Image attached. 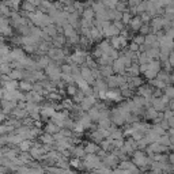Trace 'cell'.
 Masks as SVG:
<instances>
[{
	"mask_svg": "<svg viewBox=\"0 0 174 174\" xmlns=\"http://www.w3.org/2000/svg\"><path fill=\"white\" fill-rule=\"evenodd\" d=\"M139 30H140V33H142V34H148L150 26H148V25H142V27L139 29Z\"/></svg>",
	"mask_w": 174,
	"mask_h": 174,
	"instance_id": "c3c4849f",
	"label": "cell"
},
{
	"mask_svg": "<svg viewBox=\"0 0 174 174\" xmlns=\"http://www.w3.org/2000/svg\"><path fill=\"white\" fill-rule=\"evenodd\" d=\"M63 72L64 74H71V65H63Z\"/></svg>",
	"mask_w": 174,
	"mask_h": 174,
	"instance_id": "11a10c76",
	"label": "cell"
},
{
	"mask_svg": "<svg viewBox=\"0 0 174 174\" xmlns=\"http://www.w3.org/2000/svg\"><path fill=\"white\" fill-rule=\"evenodd\" d=\"M3 98L4 101H11V102H15L18 100H25V95L19 92L18 90H11V91H4L3 92Z\"/></svg>",
	"mask_w": 174,
	"mask_h": 174,
	"instance_id": "6da1fadb",
	"label": "cell"
},
{
	"mask_svg": "<svg viewBox=\"0 0 174 174\" xmlns=\"http://www.w3.org/2000/svg\"><path fill=\"white\" fill-rule=\"evenodd\" d=\"M63 106H64L65 109H72V101L71 100L63 101Z\"/></svg>",
	"mask_w": 174,
	"mask_h": 174,
	"instance_id": "681fc988",
	"label": "cell"
},
{
	"mask_svg": "<svg viewBox=\"0 0 174 174\" xmlns=\"http://www.w3.org/2000/svg\"><path fill=\"white\" fill-rule=\"evenodd\" d=\"M128 71H129V72H131V75H132V78H135L136 75H137V74H139V72H140V71H139V65H131V67H129V68H128Z\"/></svg>",
	"mask_w": 174,
	"mask_h": 174,
	"instance_id": "8d00e7d4",
	"label": "cell"
},
{
	"mask_svg": "<svg viewBox=\"0 0 174 174\" xmlns=\"http://www.w3.org/2000/svg\"><path fill=\"white\" fill-rule=\"evenodd\" d=\"M147 117H148V118H156V117H158L156 110H154L153 107H150V109L147 110Z\"/></svg>",
	"mask_w": 174,
	"mask_h": 174,
	"instance_id": "f35d334b",
	"label": "cell"
},
{
	"mask_svg": "<svg viewBox=\"0 0 174 174\" xmlns=\"http://www.w3.org/2000/svg\"><path fill=\"white\" fill-rule=\"evenodd\" d=\"M95 91L97 92H101V91H107V84L105 82H102V80H98V82L95 83Z\"/></svg>",
	"mask_w": 174,
	"mask_h": 174,
	"instance_id": "cb8c5ba5",
	"label": "cell"
},
{
	"mask_svg": "<svg viewBox=\"0 0 174 174\" xmlns=\"http://www.w3.org/2000/svg\"><path fill=\"white\" fill-rule=\"evenodd\" d=\"M131 19H132V16H131V14H129L128 11H125L124 14H121V21L124 22V23H129Z\"/></svg>",
	"mask_w": 174,
	"mask_h": 174,
	"instance_id": "e575fe53",
	"label": "cell"
},
{
	"mask_svg": "<svg viewBox=\"0 0 174 174\" xmlns=\"http://www.w3.org/2000/svg\"><path fill=\"white\" fill-rule=\"evenodd\" d=\"M19 87H21L22 91H30V90H33V84L30 82H21Z\"/></svg>",
	"mask_w": 174,
	"mask_h": 174,
	"instance_id": "f546056e",
	"label": "cell"
},
{
	"mask_svg": "<svg viewBox=\"0 0 174 174\" xmlns=\"http://www.w3.org/2000/svg\"><path fill=\"white\" fill-rule=\"evenodd\" d=\"M101 162H100V158L95 155H86L84 156V166L87 169H98L101 167Z\"/></svg>",
	"mask_w": 174,
	"mask_h": 174,
	"instance_id": "7a4b0ae2",
	"label": "cell"
},
{
	"mask_svg": "<svg viewBox=\"0 0 174 174\" xmlns=\"http://www.w3.org/2000/svg\"><path fill=\"white\" fill-rule=\"evenodd\" d=\"M1 97H3V91H1V90H0V98H1Z\"/></svg>",
	"mask_w": 174,
	"mask_h": 174,
	"instance_id": "94428289",
	"label": "cell"
},
{
	"mask_svg": "<svg viewBox=\"0 0 174 174\" xmlns=\"http://www.w3.org/2000/svg\"><path fill=\"white\" fill-rule=\"evenodd\" d=\"M78 122L83 127V129H87L90 125H91V118H90L89 116H82V117L78 120Z\"/></svg>",
	"mask_w": 174,
	"mask_h": 174,
	"instance_id": "ac0fdd59",
	"label": "cell"
},
{
	"mask_svg": "<svg viewBox=\"0 0 174 174\" xmlns=\"http://www.w3.org/2000/svg\"><path fill=\"white\" fill-rule=\"evenodd\" d=\"M15 107V102H11V101H3V109L4 112H11V110Z\"/></svg>",
	"mask_w": 174,
	"mask_h": 174,
	"instance_id": "4316f807",
	"label": "cell"
},
{
	"mask_svg": "<svg viewBox=\"0 0 174 174\" xmlns=\"http://www.w3.org/2000/svg\"><path fill=\"white\" fill-rule=\"evenodd\" d=\"M102 4H103V7L107 6V7H110V8H114L117 6V1H106V3H102Z\"/></svg>",
	"mask_w": 174,
	"mask_h": 174,
	"instance_id": "816d5d0a",
	"label": "cell"
},
{
	"mask_svg": "<svg viewBox=\"0 0 174 174\" xmlns=\"http://www.w3.org/2000/svg\"><path fill=\"white\" fill-rule=\"evenodd\" d=\"M46 69V74L50 76V79L52 80H54V82H57L59 79L61 78V74H60V69L56 67V65H53V64H49L48 67L45 68Z\"/></svg>",
	"mask_w": 174,
	"mask_h": 174,
	"instance_id": "277c9868",
	"label": "cell"
},
{
	"mask_svg": "<svg viewBox=\"0 0 174 174\" xmlns=\"http://www.w3.org/2000/svg\"><path fill=\"white\" fill-rule=\"evenodd\" d=\"M79 74H80V78H82L87 84H90V83L94 82V75H92V71L90 69L89 67H83Z\"/></svg>",
	"mask_w": 174,
	"mask_h": 174,
	"instance_id": "ba28073f",
	"label": "cell"
},
{
	"mask_svg": "<svg viewBox=\"0 0 174 174\" xmlns=\"http://www.w3.org/2000/svg\"><path fill=\"white\" fill-rule=\"evenodd\" d=\"M46 150L48 148H39L38 146L34 147V148L32 150V156L33 158H37V159H39V158H44V155H45Z\"/></svg>",
	"mask_w": 174,
	"mask_h": 174,
	"instance_id": "4fadbf2b",
	"label": "cell"
},
{
	"mask_svg": "<svg viewBox=\"0 0 174 174\" xmlns=\"http://www.w3.org/2000/svg\"><path fill=\"white\" fill-rule=\"evenodd\" d=\"M67 92L69 94V95H75V94L78 92V90H76V87H75L74 84H69L68 86V89H67Z\"/></svg>",
	"mask_w": 174,
	"mask_h": 174,
	"instance_id": "b9f144b4",
	"label": "cell"
},
{
	"mask_svg": "<svg viewBox=\"0 0 174 174\" xmlns=\"http://www.w3.org/2000/svg\"><path fill=\"white\" fill-rule=\"evenodd\" d=\"M95 102H97L95 97L94 95H87V97H84L83 101L80 102V106H82L83 110H90L92 105H95Z\"/></svg>",
	"mask_w": 174,
	"mask_h": 174,
	"instance_id": "9c48e42d",
	"label": "cell"
},
{
	"mask_svg": "<svg viewBox=\"0 0 174 174\" xmlns=\"http://www.w3.org/2000/svg\"><path fill=\"white\" fill-rule=\"evenodd\" d=\"M101 36H102V30H100V29H97V27L90 29V38L91 39H98V38H101Z\"/></svg>",
	"mask_w": 174,
	"mask_h": 174,
	"instance_id": "7402d4cb",
	"label": "cell"
},
{
	"mask_svg": "<svg viewBox=\"0 0 174 174\" xmlns=\"http://www.w3.org/2000/svg\"><path fill=\"white\" fill-rule=\"evenodd\" d=\"M125 65H127V63H125V59H124V56L122 57H117L116 60H114V63H113V69L114 72H122L124 71V68H125Z\"/></svg>",
	"mask_w": 174,
	"mask_h": 174,
	"instance_id": "8fae6325",
	"label": "cell"
},
{
	"mask_svg": "<svg viewBox=\"0 0 174 174\" xmlns=\"http://www.w3.org/2000/svg\"><path fill=\"white\" fill-rule=\"evenodd\" d=\"M155 160H162V162H163V160H165V156H163V155H156V156H155Z\"/></svg>",
	"mask_w": 174,
	"mask_h": 174,
	"instance_id": "680465c9",
	"label": "cell"
},
{
	"mask_svg": "<svg viewBox=\"0 0 174 174\" xmlns=\"http://www.w3.org/2000/svg\"><path fill=\"white\" fill-rule=\"evenodd\" d=\"M10 71V65L7 64V63H1L0 64V72H3V74H6V72Z\"/></svg>",
	"mask_w": 174,
	"mask_h": 174,
	"instance_id": "7bdbcfd3",
	"label": "cell"
},
{
	"mask_svg": "<svg viewBox=\"0 0 174 174\" xmlns=\"http://www.w3.org/2000/svg\"><path fill=\"white\" fill-rule=\"evenodd\" d=\"M41 114H42L44 117H53L54 114H56V110H54L53 106H44L42 110H41Z\"/></svg>",
	"mask_w": 174,
	"mask_h": 174,
	"instance_id": "5bb4252c",
	"label": "cell"
},
{
	"mask_svg": "<svg viewBox=\"0 0 174 174\" xmlns=\"http://www.w3.org/2000/svg\"><path fill=\"white\" fill-rule=\"evenodd\" d=\"M143 42H144V37L143 36H137V37H135V39H133V44H136V45H142Z\"/></svg>",
	"mask_w": 174,
	"mask_h": 174,
	"instance_id": "f6af8a7d",
	"label": "cell"
},
{
	"mask_svg": "<svg viewBox=\"0 0 174 174\" xmlns=\"http://www.w3.org/2000/svg\"><path fill=\"white\" fill-rule=\"evenodd\" d=\"M63 32H64V36L65 37H68V38H69V37L72 36V34H75V32H74V27H72L71 25H64L63 26Z\"/></svg>",
	"mask_w": 174,
	"mask_h": 174,
	"instance_id": "603a6c76",
	"label": "cell"
},
{
	"mask_svg": "<svg viewBox=\"0 0 174 174\" xmlns=\"http://www.w3.org/2000/svg\"><path fill=\"white\" fill-rule=\"evenodd\" d=\"M38 64H39V67L46 68L48 65L50 64V63H49V59H48V57H41V59H39V61H38Z\"/></svg>",
	"mask_w": 174,
	"mask_h": 174,
	"instance_id": "74e56055",
	"label": "cell"
},
{
	"mask_svg": "<svg viewBox=\"0 0 174 174\" xmlns=\"http://www.w3.org/2000/svg\"><path fill=\"white\" fill-rule=\"evenodd\" d=\"M59 127L57 125H54L53 122H50V124L46 125V132H48V135H52V133H57L59 132Z\"/></svg>",
	"mask_w": 174,
	"mask_h": 174,
	"instance_id": "d4e9b609",
	"label": "cell"
},
{
	"mask_svg": "<svg viewBox=\"0 0 174 174\" xmlns=\"http://www.w3.org/2000/svg\"><path fill=\"white\" fill-rule=\"evenodd\" d=\"M135 148H136V143L132 142V140H129V142H125L124 146H122V150H124L125 153H128V154L133 153V151H135Z\"/></svg>",
	"mask_w": 174,
	"mask_h": 174,
	"instance_id": "e0dca14e",
	"label": "cell"
},
{
	"mask_svg": "<svg viewBox=\"0 0 174 174\" xmlns=\"http://www.w3.org/2000/svg\"><path fill=\"white\" fill-rule=\"evenodd\" d=\"M3 86H4V91H11V90H16L18 82H16V80H11V79H8V80L4 82Z\"/></svg>",
	"mask_w": 174,
	"mask_h": 174,
	"instance_id": "2e32d148",
	"label": "cell"
},
{
	"mask_svg": "<svg viewBox=\"0 0 174 174\" xmlns=\"http://www.w3.org/2000/svg\"><path fill=\"white\" fill-rule=\"evenodd\" d=\"M113 144L117 148H122V146H124V140L122 139H118V140H113Z\"/></svg>",
	"mask_w": 174,
	"mask_h": 174,
	"instance_id": "7dc6e473",
	"label": "cell"
},
{
	"mask_svg": "<svg viewBox=\"0 0 174 174\" xmlns=\"http://www.w3.org/2000/svg\"><path fill=\"white\" fill-rule=\"evenodd\" d=\"M148 153L150 154H153V153H160V151H163L165 147L163 146H160V144H158V143H153L151 146L148 147Z\"/></svg>",
	"mask_w": 174,
	"mask_h": 174,
	"instance_id": "44dd1931",
	"label": "cell"
},
{
	"mask_svg": "<svg viewBox=\"0 0 174 174\" xmlns=\"http://www.w3.org/2000/svg\"><path fill=\"white\" fill-rule=\"evenodd\" d=\"M23 76V74H22L19 69H16V71H12V72H10V79L11 80H16V79H19V78H22Z\"/></svg>",
	"mask_w": 174,
	"mask_h": 174,
	"instance_id": "836d02e7",
	"label": "cell"
},
{
	"mask_svg": "<svg viewBox=\"0 0 174 174\" xmlns=\"http://www.w3.org/2000/svg\"><path fill=\"white\" fill-rule=\"evenodd\" d=\"M1 120H4V113L1 112V109H0V121Z\"/></svg>",
	"mask_w": 174,
	"mask_h": 174,
	"instance_id": "91938a15",
	"label": "cell"
},
{
	"mask_svg": "<svg viewBox=\"0 0 174 174\" xmlns=\"http://www.w3.org/2000/svg\"><path fill=\"white\" fill-rule=\"evenodd\" d=\"M8 57H10V60H16L18 63H21L25 59V52L22 49H12L8 53Z\"/></svg>",
	"mask_w": 174,
	"mask_h": 174,
	"instance_id": "30bf717a",
	"label": "cell"
},
{
	"mask_svg": "<svg viewBox=\"0 0 174 174\" xmlns=\"http://www.w3.org/2000/svg\"><path fill=\"white\" fill-rule=\"evenodd\" d=\"M166 97L169 98V100L173 98V87H171V86H167L166 87Z\"/></svg>",
	"mask_w": 174,
	"mask_h": 174,
	"instance_id": "bcb514c9",
	"label": "cell"
},
{
	"mask_svg": "<svg viewBox=\"0 0 174 174\" xmlns=\"http://www.w3.org/2000/svg\"><path fill=\"white\" fill-rule=\"evenodd\" d=\"M112 144H113V140H112V139H107V140L101 142V146H102L103 150H109L110 147H112Z\"/></svg>",
	"mask_w": 174,
	"mask_h": 174,
	"instance_id": "d590c367",
	"label": "cell"
},
{
	"mask_svg": "<svg viewBox=\"0 0 174 174\" xmlns=\"http://www.w3.org/2000/svg\"><path fill=\"white\" fill-rule=\"evenodd\" d=\"M133 133H135V129H133V128H132V127H131V128H128V129H127V131H125V135H127V136H129V135H133Z\"/></svg>",
	"mask_w": 174,
	"mask_h": 174,
	"instance_id": "6f0895ef",
	"label": "cell"
},
{
	"mask_svg": "<svg viewBox=\"0 0 174 174\" xmlns=\"http://www.w3.org/2000/svg\"><path fill=\"white\" fill-rule=\"evenodd\" d=\"M74 98H75V101H76V102H82L83 98H84V94L79 91V92H76V94L74 95Z\"/></svg>",
	"mask_w": 174,
	"mask_h": 174,
	"instance_id": "ee69618b",
	"label": "cell"
},
{
	"mask_svg": "<svg viewBox=\"0 0 174 174\" xmlns=\"http://www.w3.org/2000/svg\"><path fill=\"white\" fill-rule=\"evenodd\" d=\"M91 139H92V143L94 142H101L103 139V136H102V133H101V131H94L91 133Z\"/></svg>",
	"mask_w": 174,
	"mask_h": 174,
	"instance_id": "f1b7e54d",
	"label": "cell"
},
{
	"mask_svg": "<svg viewBox=\"0 0 174 174\" xmlns=\"http://www.w3.org/2000/svg\"><path fill=\"white\" fill-rule=\"evenodd\" d=\"M170 102V100L166 95H162L160 98H154L153 100V109L154 110H165L166 105Z\"/></svg>",
	"mask_w": 174,
	"mask_h": 174,
	"instance_id": "3957f363",
	"label": "cell"
},
{
	"mask_svg": "<svg viewBox=\"0 0 174 174\" xmlns=\"http://www.w3.org/2000/svg\"><path fill=\"white\" fill-rule=\"evenodd\" d=\"M10 129H11V131H12V127H11V128H10V127H6V125H0V135H3L4 132L10 131Z\"/></svg>",
	"mask_w": 174,
	"mask_h": 174,
	"instance_id": "f907efd6",
	"label": "cell"
},
{
	"mask_svg": "<svg viewBox=\"0 0 174 174\" xmlns=\"http://www.w3.org/2000/svg\"><path fill=\"white\" fill-rule=\"evenodd\" d=\"M49 98H50V100H59V98H60V95H59L57 92H50Z\"/></svg>",
	"mask_w": 174,
	"mask_h": 174,
	"instance_id": "9f6ffc18",
	"label": "cell"
},
{
	"mask_svg": "<svg viewBox=\"0 0 174 174\" xmlns=\"http://www.w3.org/2000/svg\"><path fill=\"white\" fill-rule=\"evenodd\" d=\"M49 57L50 59H54V60H61L63 59V52L60 49H50Z\"/></svg>",
	"mask_w": 174,
	"mask_h": 174,
	"instance_id": "d6986e66",
	"label": "cell"
},
{
	"mask_svg": "<svg viewBox=\"0 0 174 174\" xmlns=\"http://www.w3.org/2000/svg\"><path fill=\"white\" fill-rule=\"evenodd\" d=\"M41 140H42V143H45V144H52V143H53V136L45 133V135L41 136Z\"/></svg>",
	"mask_w": 174,
	"mask_h": 174,
	"instance_id": "d6a6232c",
	"label": "cell"
},
{
	"mask_svg": "<svg viewBox=\"0 0 174 174\" xmlns=\"http://www.w3.org/2000/svg\"><path fill=\"white\" fill-rule=\"evenodd\" d=\"M105 100H109V101H121V92L117 91V90H107L106 91V98Z\"/></svg>",
	"mask_w": 174,
	"mask_h": 174,
	"instance_id": "7c38bea8",
	"label": "cell"
},
{
	"mask_svg": "<svg viewBox=\"0 0 174 174\" xmlns=\"http://www.w3.org/2000/svg\"><path fill=\"white\" fill-rule=\"evenodd\" d=\"M151 83H153V84L155 86L156 89H159V90L166 89V83H165V82H162V80H159V79H154V80H153Z\"/></svg>",
	"mask_w": 174,
	"mask_h": 174,
	"instance_id": "1f68e13d",
	"label": "cell"
},
{
	"mask_svg": "<svg viewBox=\"0 0 174 174\" xmlns=\"http://www.w3.org/2000/svg\"><path fill=\"white\" fill-rule=\"evenodd\" d=\"M52 120H53V124L57 125L59 128H61V127H64L65 122H67V113H64V112H59V113H56L52 117Z\"/></svg>",
	"mask_w": 174,
	"mask_h": 174,
	"instance_id": "52a82bcc",
	"label": "cell"
},
{
	"mask_svg": "<svg viewBox=\"0 0 174 174\" xmlns=\"http://www.w3.org/2000/svg\"><path fill=\"white\" fill-rule=\"evenodd\" d=\"M98 151V146H97L95 143H87V146L84 147V153L86 155H94V154Z\"/></svg>",
	"mask_w": 174,
	"mask_h": 174,
	"instance_id": "9a60e30c",
	"label": "cell"
},
{
	"mask_svg": "<svg viewBox=\"0 0 174 174\" xmlns=\"http://www.w3.org/2000/svg\"><path fill=\"white\" fill-rule=\"evenodd\" d=\"M74 154L76 155V158H82V156H86V153H84V148L83 147H76L74 148Z\"/></svg>",
	"mask_w": 174,
	"mask_h": 174,
	"instance_id": "4dcf8cb0",
	"label": "cell"
},
{
	"mask_svg": "<svg viewBox=\"0 0 174 174\" xmlns=\"http://www.w3.org/2000/svg\"><path fill=\"white\" fill-rule=\"evenodd\" d=\"M133 163H135L136 166L144 167L147 163H148V158H147V156L144 155L142 151H137V153L133 154Z\"/></svg>",
	"mask_w": 174,
	"mask_h": 174,
	"instance_id": "5b68a950",
	"label": "cell"
},
{
	"mask_svg": "<svg viewBox=\"0 0 174 174\" xmlns=\"http://www.w3.org/2000/svg\"><path fill=\"white\" fill-rule=\"evenodd\" d=\"M61 79H63L64 82H67V83H72V82H74V79H72V75L71 74H63V75H61Z\"/></svg>",
	"mask_w": 174,
	"mask_h": 174,
	"instance_id": "ab89813d",
	"label": "cell"
},
{
	"mask_svg": "<svg viewBox=\"0 0 174 174\" xmlns=\"http://www.w3.org/2000/svg\"><path fill=\"white\" fill-rule=\"evenodd\" d=\"M14 114L15 116H18V117H23V116L26 114V112L25 110H18L16 109V110H14Z\"/></svg>",
	"mask_w": 174,
	"mask_h": 174,
	"instance_id": "db71d44e",
	"label": "cell"
},
{
	"mask_svg": "<svg viewBox=\"0 0 174 174\" xmlns=\"http://www.w3.org/2000/svg\"><path fill=\"white\" fill-rule=\"evenodd\" d=\"M112 72H113V69H112L109 65H103V68L101 69L100 74L103 75V76H106V78H109V76H112Z\"/></svg>",
	"mask_w": 174,
	"mask_h": 174,
	"instance_id": "83f0119b",
	"label": "cell"
},
{
	"mask_svg": "<svg viewBox=\"0 0 174 174\" xmlns=\"http://www.w3.org/2000/svg\"><path fill=\"white\" fill-rule=\"evenodd\" d=\"M137 49H139V45H136V44H133V42H132L131 45H129V52H131V53L136 52Z\"/></svg>",
	"mask_w": 174,
	"mask_h": 174,
	"instance_id": "f5cc1de1",
	"label": "cell"
},
{
	"mask_svg": "<svg viewBox=\"0 0 174 174\" xmlns=\"http://www.w3.org/2000/svg\"><path fill=\"white\" fill-rule=\"evenodd\" d=\"M129 25H131V27L133 29V30H139V29L142 27V21H140V18L139 16H135V18H132L131 22H129Z\"/></svg>",
	"mask_w": 174,
	"mask_h": 174,
	"instance_id": "ffe728a7",
	"label": "cell"
},
{
	"mask_svg": "<svg viewBox=\"0 0 174 174\" xmlns=\"http://www.w3.org/2000/svg\"><path fill=\"white\" fill-rule=\"evenodd\" d=\"M30 147H32V143L29 142V140H22L19 143V148L22 150V153H26L27 150H30Z\"/></svg>",
	"mask_w": 174,
	"mask_h": 174,
	"instance_id": "484cf974",
	"label": "cell"
},
{
	"mask_svg": "<svg viewBox=\"0 0 174 174\" xmlns=\"http://www.w3.org/2000/svg\"><path fill=\"white\" fill-rule=\"evenodd\" d=\"M68 60H69V63H74V65L80 64V63H83V61L86 60V53L83 50H76V52H74V53L71 54V57H69Z\"/></svg>",
	"mask_w": 174,
	"mask_h": 174,
	"instance_id": "8992f818",
	"label": "cell"
},
{
	"mask_svg": "<svg viewBox=\"0 0 174 174\" xmlns=\"http://www.w3.org/2000/svg\"><path fill=\"white\" fill-rule=\"evenodd\" d=\"M69 163H71L72 167H76V169H79V167L82 166V165H80V159H78V158H74V159H71V162H69Z\"/></svg>",
	"mask_w": 174,
	"mask_h": 174,
	"instance_id": "60d3db41",
	"label": "cell"
}]
</instances>
